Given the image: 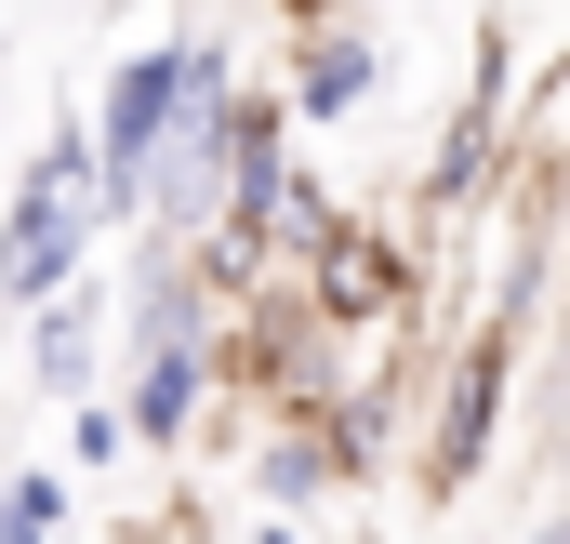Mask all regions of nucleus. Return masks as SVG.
<instances>
[{
    "label": "nucleus",
    "instance_id": "f257e3e1",
    "mask_svg": "<svg viewBox=\"0 0 570 544\" xmlns=\"http://www.w3.org/2000/svg\"><path fill=\"white\" fill-rule=\"evenodd\" d=\"M94 120H53V134L27 146V173H13V200H0V305L27 319V305H53L67 279H94Z\"/></svg>",
    "mask_w": 570,
    "mask_h": 544
},
{
    "label": "nucleus",
    "instance_id": "f03ea898",
    "mask_svg": "<svg viewBox=\"0 0 570 544\" xmlns=\"http://www.w3.org/2000/svg\"><path fill=\"white\" fill-rule=\"evenodd\" d=\"M213 386H226V332H159L120 359V411H134V451H186L213 425Z\"/></svg>",
    "mask_w": 570,
    "mask_h": 544
},
{
    "label": "nucleus",
    "instance_id": "7ed1b4c3",
    "mask_svg": "<svg viewBox=\"0 0 570 544\" xmlns=\"http://www.w3.org/2000/svg\"><path fill=\"white\" fill-rule=\"evenodd\" d=\"M107 346H120V279H67L53 305H27V386L53 411L107 386Z\"/></svg>",
    "mask_w": 570,
    "mask_h": 544
},
{
    "label": "nucleus",
    "instance_id": "20e7f679",
    "mask_svg": "<svg viewBox=\"0 0 570 544\" xmlns=\"http://www.w3.org/2000/svg\"><path fill=\"white\" fill-rule=\"evenodd\" d=\"M292 292H305L332 332H358V319H399V305H412V253H399L385 226H358V213H345V226L292 266Z\"/></svg>",
    "mask_w": 570,
    "mask_h": 544
},
{
    "label": "nucleus",
    "instance_id": "39448f33",
    "mask_svg": "<svg viewBox=\"0 0 570 544\" xmlns=\"http://www.w3.org/2000/svg\"><path fill=\"white\" fill-rule=\"evenodd\" d=\"M504 359H518V319H491V332L451 359V386H438V438H425V492H464V478H478L491 411H504Z\"/></svg>",
    "mask_w": 570,
    "mask_h": 544
},
{
    "label": "nucleus",
    "instance_id": "423d86ee",
    "mask_svg": "<svg viewBox=\"0 0 570 544\" xmlns=\"http://www.w3.org/2000/svg\"><path fill=\"white\" fill-rule=\"evenodd\" d=\"M372 80H385V54H372L358 27H318V40L292 54V120H358Z\"/></svg>",
    "mask_w": 570,
    "mask_h": 544
},
{
    "label": "nucleus",
    "instance_id": "0eeeda50",
    "mask_svg": "<svg viewBox=\"0 0 570 544\" xmlns=\"http://www.w3.org/2000/svg\"><path fill=\"white\" fill-rule=\"evenodd\" d=\"M332 478H345L332 425H318V411H266V438H253V492H266V505H318Z\"/></svg>",
    "mask_w": 570,
    "mask_h": 544
},
{
    "label": "nucleus",
    "instance_id": "6e6552de",
    "mask_svg": "<svg viewBox=\"0 0 570 544\" xmlns=\"http://www.w3.org/2000/svg\"><path fill=\"white\" fill-rule=\"evenodd\" d=\"M491 120H504V80H478V94H464V120L438 134V173H425V200H438V213H464V200L491 186Z\"/></svg>",
    "mask_w": 570,
    "mask_h": 544
},
{
    "label": "nucleus",
    "instance_id": "1a4fd4ad",
    "mask_svg": "<svg viewBox=\"0 0 570 544\" xmlns=\"http://www.w3.org/2000/svg\"><path fill=\"white\" fill-rule=\"evenodd\" d=\"M80 518V465H13L0 478V544H67Z\"/></svg>",
    "mask_w": 570,
    "mask_h": 544
},
{
    "label": "nucleus",
    "instance_id": "9d476101",
    "mask_svg": "<svg viewBox=\"0 0 570 544\" xmlns=\"http://www.w3.org/2000/svg\"><path fill=\"white\" fill-rule=\"evenodd\" d=\"M120 451H134V411L120 399H67V465H80V478H107Z\"/></svg>",
    "mask_w": 570,
    "mask_h": 544
},
{
    "label": "nucleus",
    "instance_id": "9b49d317",
    "mask_svg": "<svg viewBox=\"0 0 570 544\" xmlns=\"http://www.w3.org/2000/svg\"><path fill=\"white\" fill-rule=\"evenodd\" d=\"M253 544H292V518H266V532H253Z\"/></svg>",
    "mask_w": 570,
    "mask_h": 544
},
{
    "label": "nucleus",
    "instance_id": "f8f14e48",
    "mask_svg": "<svg viewBox=\"0 0 570 544\" xmlns=\"http://www.w3.org/2000/svg\"><path fill=\"white\" fill-rule=\"evenodd\" d=\"M531 544H570V518H544V532H531Z\"/></svg>",
    "mask_w": 570,
    "mask_h": 544
}]
</instances>
